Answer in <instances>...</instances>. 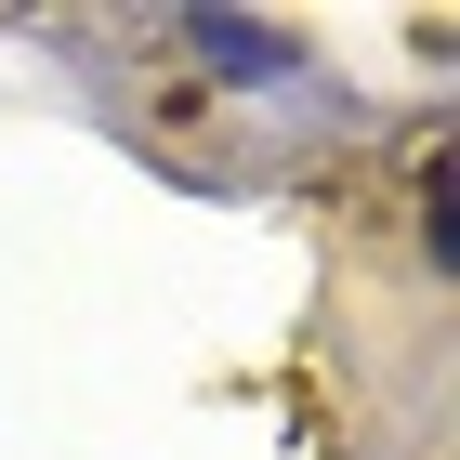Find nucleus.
Listing matches in <instances>:
<instances>
[{
  "mask_svg": "<svg viewBox=\"0 0 460 460\" xmlns=\"http://www.w3.org/2000/svg\"><path fill=\"white\" fill-rule=\"evenodd\" d=\"M198 40H211L224 66H277V53H289V40H277V27H198Z\"/></svg>",
  "mask_w": 460,
  "mask_h": 460,
  "instance_id": "f257e3e1",
  "label": "nucleus"
}]
</instances>
